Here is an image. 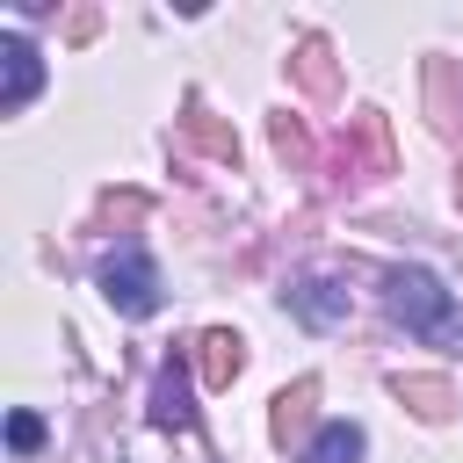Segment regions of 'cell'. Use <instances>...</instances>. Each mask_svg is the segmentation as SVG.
<instances>
[{"instance_id":"6da1fadb","label":"cell","mask_w":463,"mask_h":463,"mask_svg":"<svg viewBox=\"0 0 463 463\" xmlns=\"http://www.w3.org/2000/svg\"><path fill=\"white\" fill-rule=\"evenodd\" d=\"M383 304H391V318H398L412 340H463V311L449 304V289H441L427 268H391Z\"/></svg>"},{"instance_id":"7a4b0ae2","label":"cell","mask_w":463,"mask_h":463,"mask_svg":"<svg viewBox=\"0 0 463 463\" xmlns=\"http://www.w3.org/2000/svg\"><path fill=\"white\" fill-rule=\"evenodd\" d=\"M101 297L123 311V318H152L159 311V268L137 239H123L109 260H101Z\"/></svg>"},{"instance_id":"3957f363","label":"cell","mask_w":463,"mask_h":463,"mask_svg":"<svg viewBox=\"0 0 463 463\" xmlns=\"http://www.w3.org/2000/svg\"><path fill=\"white\" fill-rule=\"evenodd\" d=\"M0 58H7V94H0V109L14 116V109H29V94L43 87V65H36V43H29V36H0Z\"/></svg>"},{"instance_id":"277c9868","label":"cell","mask_w":463,"mask_h":463,"mask_svg":"<svg viewBox=\"0 0 463 463\" xmlns=\"http://www.w3.org/2000/svg\"><path fill=\"white\" fill-rule=\"evenodd\" d=\"M289 311L311 318V326H340V318H347V289H340L333 275H304V282L289 289Z\"/></svg>"},{"instance_id":"5b68a950","label":"cell","mask_w":463,"mask_h":463,"mask_svg":"<svg viewBox=\"0 0 463 463\" xmlns=\"http://www.w3.org/2000/svg\"><path fill=\"white\" fill-rule=\"evenodd\" d=\"M362 449H369V441H362L354 420H326V427L304 441V463H362Z\"/></svg>"},{"instance_id":"8992f818","label":"cell","mask_w":463,"mask_h":463,"mask_svg":"<svg viewBox=\"0 0 463 463\" xmlns=\"http://www.w3.org/2000/svg\"><path fill=\"white\" fill-rule=\"evenodd\" d=\"M239 369H246L239 333H203V376H210V383H232Z\"/></svg>"},{"instance_id":"52a82bcc","label":"cell","mask_w":463,"mask_h":463,"mask_svg":"<svg viewBox=\"0 0 463 463\" xmlns=\"http://www.w3.org/2000/svg\"><path fill=\"white\" fill-rule=\"evenodd\" d=\"M152 420H159V427H188V420H195V412H188V391H181L174 369H159V383H152Z\"/></svg>"},{"instance_id":"ba28073f","label":"cell","mask_w":463,"mask_h":463,"mask_svg":"<svg viewBox=\"0 0 463 463\" xmlns=\"http://www.w3.org/2000/svg\"><path fill=\"white\" fill-rule=\"evenodd\" d=\"M7 441H14V456H29V449L43 441V420H36V412H14V420H7Z\"/></svg>"}]
</instances>
